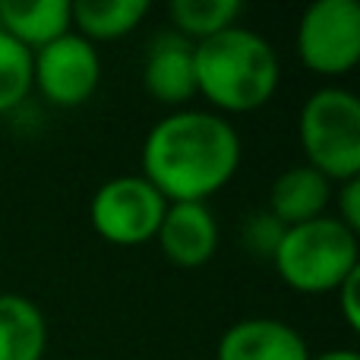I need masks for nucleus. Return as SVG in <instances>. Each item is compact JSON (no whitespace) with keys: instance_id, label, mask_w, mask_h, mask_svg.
Listing matches in <instances>:
<instances>
[{"instance_id":"f257e3e1","label":"nucleus","mask_w":360,"mask_h":360,"mask_svg":"<svg viewBox=\"0 0 360 360\" xmlns=\"http://www.w3.org/2000/svg\"><path fill=\"white\" fill-rule=\"evenodd\" d=\"M240 168V136L215 111L162 117L143 143V177L168 202H205Z\"/></svg>"},{"instance_id":"f03ea898","label":"nucleus","mask_w":360,"mask_h":360,"mask_svg":"<svg viewBox=\"0 0 360 360\" xmlns=\"http://www.w3.org/2000/svg\"><path fill=\"white\" fill-rule=\"evenodd\" d=\"M196 95L228 114L262 108L278 89V54L253 29L231 25L193 44Z\"/></svg>"},{"instance_id":"7ed1b4c3","label":"nucleus","mask_w":360,"mask_h":360,"mask_svg":"<svg viewBox=\"0 0 360 360\" xmlns=\"http://www.w3.org/2000/svg\"><path fill=\"white\" fill-rule=\"evenodd\" d=\"M275 272L300 294H335V288L360 269L357 234L338 218L323 215L285 231L272 256Z\"/></svg>"},{"instance_id":"20e7f679","label":"nucleus","mask_w":360,"mask_h":360,"mask_svg":"<svg viewBox=\"0 0 360 360\" xmlns=\"http://www.w3.org/2000/svg\"><path fill=\"white\" fill-rule=\"evenodd\" d=\"M297 139L307 165L345 184L360 177V101L342 86H326L304 101L297 117Z\"/></svg>"},{"instance_id":"39448f33","label":"nucleus","mask_w":360,"mask_h":360,"mask_svg":"<svg viewBox=\"0 0 360 360\" xmlns=\"http://www.w3.org/2000/svg\"><path fill=\"white\" fill-rule=\"evenodd\" d=\"M168 199L143 174H124L98 186L89 205V218L98 237L114 247H139L155 240Z\"/></svg>"},{"instance_id":"423d86ee","label":"nucleus","mask_w":360,"mask_h":360,"mask_svg":"<svg viewBox=\"0 0 360 360\" xmlns=\"http://www.w3.org/2000/svg\"><path fill=\"white\" fill-rule=\"evenodd\" d=\"M297 57L319 76H342L360 63L357 0H316L297 22Z\"/></svg>"},{"instance_id":"0eeeda50","label":"nucleus","mask_w":360,"mask_h":360,"mask_svg":"<svg viewBox=\"0 0 360 360\" xmlns=\"http://www.w3.org/2000/svg\"><path fill=\"white\" fill-rule=\"evenodd\" d=\"M101 82V57L92 41L67 32L32 54V86L57 108H79Z\"/></svg>"},{"instance_id":"6e6552de","label":"nucleus","mask_w":360,"mask_h":360,"mask_svg":"<svg viewBox=\"0 0 360 360\" xmlns=\"http://www.w3.org/2000/svg\"><path fill=\"white\" fill-rule=\"evenodd\" d=\"M155 240L168 262L199 269L218 250V221L205 202H168Z\"/></svg>"},{"instance_id":"1a4fd4ad","label":"nucleus","mask_w":360,"mask_h":360,"mask_svg":"<svg viewBox=\"0 0 360 360\" xmlns=\"http://www.w3.org/2000/svg\"><path fill=\"white\" fill-rule=\"evenodd\" d=\"M218 360H310L304 335L281 319H240L218 338Z\"/></svg>"},{"instance_id":"9d476101","label":"nucleus","mask_w":360,"mask_h":360,"mask_svg":"<svg viewBox=\"0 0 360 360\" xmlns=\"http://www.w3.org/2000/svg\"><path fill=\"white\" fill-rule=\"evenodd\" d=\"M146 92L155 101L180 108L196 95V63H193V41L180 38L177 32L155 38L146 54L143 67Z\"/></svg>"},{"instance_id":"9b49d317","label":"nucleus","mask_w":360,"mask_h":360,"mask_svg":"<svg viewBox=\"0 0 360 360\" xmlns=\"http://www.w3.org/2000/svg\"><path fill=\"white\" fill-rule=\"evenodd\" d=\"M0 29L35 54L73 29L70 0H0Z\"/></svg>"},{"instance_id":"f8f14e48","label":"nucleus","mask_w":360,"mask_h":360,"mask_svg":"<svg viewBox=\"0 0 360 360\" xmlns=\"http://www.w3.org/2000/svg\"><path fill=\"white\" fill-rule=\"evenodd\" d=\"M332 202V180L313 171L310 165L288 168L275 177L269 190V215H275L285 228L313 221L326 215V205Z\"/></svg>"},{"instance_id":"ddd939ff","label":"nucleus","mask_w":360,"mask_h":360,"mask_svg":"<svg viewBox=\"0 0 360 360\" xmlns=\"http://www.w3.org/2000/svg\"><path fill=\"white\" fill-rule=\"evenodd\" d=\"M48 348V323L35 300L0 294V360H41Z\"/></svg>"},{"instance_id":"4468645a","label":"nucleus","mask_w":360,"mask_h":360,"mask_svg":"<svg viewBox=\"0 0 360 360\" xmlns=\"http://www.w3.org/2000/svg\"><path fill=\"white\" fill-rule=\"evenodd\" d=\"M149 16L146 0H79L73 4V25L86 41L124 38Z\"/></svg>"},{"instance_id":"2eb2a0df","label":"nucleus","mask_w":360,"mask_h":360,"mask_svg":"<svg viewBox=\"0 0 360 360\" xmlns=\"http://www.w3.org/2000/svg\"><path fill=\"white\" fill-rule=\"evenodd\" d=\"M243 13L240 0H171L168 16L180 38L186 41H205L218 32L237 25V16Z\"/></svg>"},{"instance_id":"dca6fc26","label":"nucleus","mask_w":360,"mask_h":360,"mask_svg":"<svg viewBox=\"0 0 360 360\" xmlns=\"http://www.w3.org/2000/svg\"><path fill=\"white\" fill-rule=\"evenodd\" d=\"M32 92V51L0 29V117L16 111Z\"/></svg>"},{"instance_id":"f3484780","label":"nucleus","mask_w":360,"mask_h":360,"mask_svg":"<svg viewBox=\"0 0 360 360\" xmlns=\"http://www.w3.org/2000/svg\"><path fill=\"white\" fill-rule=\"evenodd\" d=\"M285 231L288 228L275 215L256 212V215H250L247 221H243V247H247V253H253V256L272 259L278 243H281V237H285Z\"/></svg>"},{"instance_id":"a211bd4d","label":"nucleus","mask_w":360,"mask_h":360,"mask_svg":"<svg viewBox=\"0 0 360 360\" xmlns=\"http://www.w3.org/2000/svg\"><path fill=\"white\" fill-rule=\"evenodd\" d=\"M338 221L345 224L348 231H360V177H351L338 186Z\"/></svg>"},{"instance_id":"6ab92c4d","label":"nucleus","mask_w":360,"mask_h":360,"mask_svg":"<svg viewBox=\"0 0 360 360\" xmlns=\"http://www.w3.org/2000/svg\"><path fill=\"white\" fill-rule=\"evenodd\" d=\"M357 285H360V269L351 272L342 285L335 288V297H338V307H342V316L348 323L351 332L360 329V300H357Z\"/></svg>"},{"instance_id":"aec40b11","label":"nucleus","mask_w":360,"mask_h":360,"mask_svg":"<svg viewBox=\"0 0 360 360\" xmlns=\"http://www.w3.org/2000/svg\"><path fill=\"white\" fill-rule=\"evenodd\" d=\"M310 360H360V354L354 348H335V351H323V354H316Z\"/></svg>"}]
</instances>
